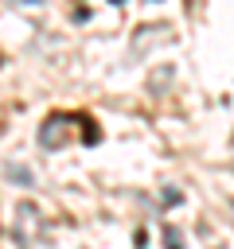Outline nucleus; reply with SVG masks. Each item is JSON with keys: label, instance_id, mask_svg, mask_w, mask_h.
I'll use <instances>...</instances> for the list:
<instances>
[{"label": "nucleus", "instance_id": "f257e3e1", "mask_svg": "<svg viewBox=\"0 0 234 249\" xmlns=\"http://www.w3.org/2000/svg\"><path fill=\"white\" fill-rule=\"evenodd\" d=\"M164 245H168V249H183V237H179V233L168 226V230H164Z\"/></svg>", "mask_w": 234, "mask_h": 249}, {"label": "nucleus", "instance_id": "f03ea898", "mask_svg": "<svg viewBox=\"0 0 234 249\" xmlns=\"http://www.w3.org/2000/svg\"><path fill=\"white\" fill-rule=\"evenodd\" d=\"M113 4H125V0H113Z\"/></svg>", "mask_w": 234, "mask_h": 249}, {"label": "nucleus", "instance_id": "7ed1b4c3", "mask_svg": "<svg viewBox=\"0 0 234 249\" xmlns=\"http://www.w3.org/2000/svg\"><path fill=\"white\" fill-rule=\"evenodd\" d=\"M230 210H234V202H230Z\"/></svg>", "mask_w": 234, "mask_h": 249}]
</instances>
